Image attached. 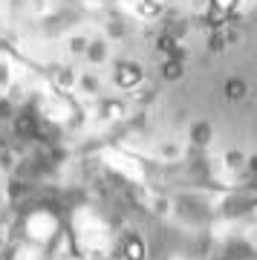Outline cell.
Instances as JSON below:
<instances>
[{"label":"cell","mask_w":257,"mask_h":260,"mask_svg":"<svg viewBox=\"0 0 257 260\" xmlns=\"http://www.w3.org/2000/svg\"><path fill=\"white\" fill-rule=\"evenodd\" d=\"M32 127H35V124H32V119H26V116H23V119H18V130H20V133H32Z\"/></svg>","instance_id":"6"},{"label":"cell","mask_w":257,"mask_h":260,"mask_svg":"<svg viewBox=\"0 0 257 260\" xmlns=\"http://www.w3.org/2000/svg\"><path fill=\"white\" fill-rule=\"evenodd\" d=\"M116 81H119V87L130 90V87L142 84V70H139L136 64H121L119 70H116Z\"/></svg>","instance_id":"1"},{"label":"cell","mask_w":257,"mask_h":260,"mask_svg":"<svg viewBox=\"0 0 257 260\" xmlns=\"http://www.w3.org/2000/svg\"><path fill=\"white\" fill-rule=\"evenodd\" d=\"M159 47H162V50H174V38H170V35H162Z\"/></svg>","instance_id":"7"},{"label":"cell","mask_w":257,"mask_h":260,"mask_svg":"<svg viewBox=\"0 0 257 260\" xmlns=\"http://www.w3.org/2000/svg\"><path fill=\"white\" fill-rule=\"evenodd\" d=\"M162 75H165V78H179V75H182V64H179V61H168V64L162 67Z\"/></svg>","instance_id":"4"},{"label":"cell","mask_w":257,"mask_h":260,"mask_svg":"<svg viewBox=\"0 0 257 260\" xmlns=\"http://www.w3.org/2000/svg\"><path fill=\"white\" fill-rule=\"evenodd\" d=\"M226 96L231 101L243 99V96H246V84H243V81H228V84H226Z\"/></svg>","instance_id":"3"},{"label":"cell","mask_w":257,"mask_h":260,"mask_svg":"<svg viewBox=\"0 0 257 260\" xmlns=\"http://www.w3.org/2000/svg\"><path fill=\"white\" fill-rule=\"evenodd\" d=\"M211 9H217V12H226V15H231V12L237 9V0H211Z\"/></svg>","instance_id":"5"},{"label":"cell","mask_w":257,"mask_h":260,"mask_svg":"<svg viewBox=\"0 0 257 260\" xmlns=\"http://www.w3.org/2000/svg\"><path fill=\"white\" fill-rule=\"evenodd\" d=\"M124 257L127 260H142L145 257V246L133 237V240H127V246H124Z\"/></svg>","instance_id":"2"}]
</instances>
